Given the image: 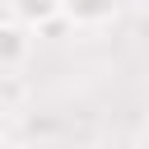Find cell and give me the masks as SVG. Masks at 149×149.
Returning a JSON list of instances; mask_svg holds the SVG:
<instances>
[{"label":"cell","mask_w":149,"mask_h":149,"mask_svg":"<svg viewBox=\"0 0 149 149\" xmlns=\"http://www.w3.org/2000/svg\"><path fill=\"white\" fill-rule=\"evenodd\" d=\"M9 149H37V144H9Z\"/></svg>","instance_id":"4"},{"label":"cell","mask_w":149,"mask_h":149,"mask_svg":"<svg viewBox=\"0 0 149 149\" xmlns=\"http://www.w3.org/2000/svg\"><path fill=\"white\" fill-rule=\"evenodd\" d=\"M37 51V28H28L19 14H5L0 23V74H23Z\"/></svg>","instance_id":"1"},{"label":"cell","mask_w":149,"mask_h":149,"mask_svg":"<svg viewBox=\"0 0 149 149\" xmlns=\"http://www.w3.org/2000/svg\"><path fill=\"white\" fill-rule=\"evenodd\" d=\"M70 28H107L116 19V0H65Z\"/></svg>","instance_id":"3"},{"label":"cell","mask_w":149,"mask_h":149,"mask_svg":"<svg viewBox=\"0 0 149 149\" xmlns=\"http://www.w3.org/2000/svg\"><path fill=\"white\" fill-rule=\"evenodd\" d=\"M9 14H19L28 28H37V37H47L56 28H70L65 0H9Z\"/></svg>","instance_id":"2"}]
</instances>
